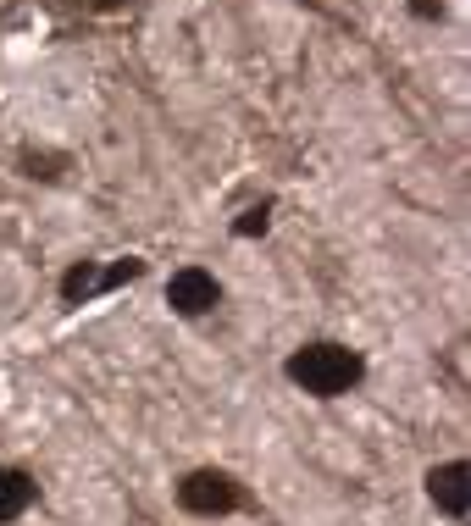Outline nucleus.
Instances as JSON below:
<instances>
[{
    "label": "nucleus",
    "instance_id": "obj_1",
    "mask_svg": "<svg viewBox=\"0 0 471 526\" xmlns=\"http://www.w3.org/2000/svg\"><path fill=\"white\" fill-rule=\"evenodd\" d=\"M361 355L355 349H344V344H305V349H294L289 355V377L305 388V394H316V399H339V394H350L355 383H361Z\"/></svg>",
    "mask_w": 471,
    "mask_h": 526
},
{
    "label": "nucleus",
    "instance_id": "obj_2",
    "mask_svg": "<svg viewBox=\"0 0 471 526\" xmlns=\"http://www.w3.org/2000/svg\"><path fill=\"white\" fill-rule=\"evenodd\" d=\"M178 504L189 515H228L244 504V493L228 471H189V477L178 482Z\"/></svg>",
    "mask_w": 471,
    "mask_h": 526
},
{
    "label": "nucleus",
    "instance_id": "obj_3",
    "mask_svg": "<svg viewBox=\"0 0 471 526\" xmlns=\"http://www.w3.org/2000/svg\"><path fill=\"white\" fill-rule=\"evenodd\" d=\"M167 299L178 316H206L211 305H217V277H211L206 266H183V272H172Z\"/></svg>",
    "mask_w": 471,
    "mask_h": 526
},
{
    "label": "nucleus",
    "instance_id": "obj_4",
    "mask_svg": "<svg viewBox=\"0 0 471 526\" xmlns=\"http://www.w3.org/2000/svg\"><path fill=\"white\" fill-rule=\"evenodd\" d=\"M427 493L444 515H466L471 510V471L466 460H449V466H433L427 471Z\"/></svg>",
    "mask_w": 471,
    "mask_h": 526
},
{
    "label": "nucleus",
    "instance_id": "obj_5",
    "mask_svg": "<svg viewBox=\"0 0 471 526\" xmlns=\"http://www.w3.org/2000/svg\"><path fill=\"white\" fill-rule=\"evenodd\" d=\"M28 504H34V482H28V471L0 466V521H17Z\"/></svg>",
    "mask_w": 471,
    "mask_h": 526
},
{
    "label": "nucleus",
    "instance_id": "obj_6",
    "mask_svg": "<svg viewBox=\"0 0 471 526\" xmlns=\"http://www.w3.org/2000/svg\"><path fill=\"white\" fill-rule=\"evenodd\" d=\"M95 283H100V272H95V266H73V272L61 277V294H67V305H78V299H84Z\"/></svg>",
    "mask_w": 471,
    "mask_h": 526
},
{
    "label": "nucleus",
    "instance_id": "obj_7",
    "mask_svg": "<svg viewBox=\"0 0 471 526\" xmlns=\"http://www.w3.org/2000/svg\"><path fill=\"white\" fill-rule=\"evenodd\" d=\"M233 233H244V239H255V233H266V205H261V211H244L239 222H233Z\"/></svg>",
    "mask_w": 471,
    "mask_h": 526
},
{
    "label": "nucleus",
    "instance_id": "obj_8",
    "mask_svg": "<svg viewBox=\"0 0 471 526\" xmlns=\"http://www.w3.org/2000/svg\"><path fill=\"white\" fill-rule=\"evenodd\" d=\"M139 272H145L139 261H122V266H111V272H106V283H133Z\"/></svg>",
    "mask_w": 471,
    "mask_h": 526
},
{
    "label": "nucleus",
    "instance_id": "obj_9",
    "mask_svg": "<svg viewBox=\"0 0 471 526\" xmlns=\"http://www.w3.org/2000/svg\"><path fill=\"white\" fill-rule=\"evenodd\" d=\"M416 17H444V0H411Z\"/></svg>",
    "mask_w": 471,
    "mask_h": 526
},
{
    "label": "nucleus",
    "instance_id": "obj_10",
    "mask_svg": "<svg viewBox=\"0 0 471 526\" xmlns=\"http://www.w3.org/2000/svg\"><path fill=\"white\" fill-rule=\"evenodd\" d=\"M95 6H111V0H95Z\"/></svg>",
    "mask_w": 471,
    "mask_h": 526
}]
</instances>
